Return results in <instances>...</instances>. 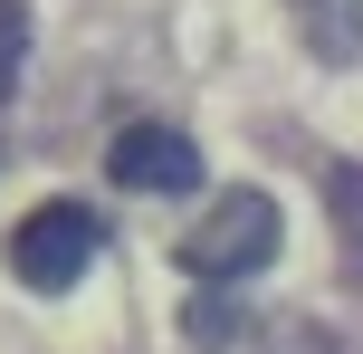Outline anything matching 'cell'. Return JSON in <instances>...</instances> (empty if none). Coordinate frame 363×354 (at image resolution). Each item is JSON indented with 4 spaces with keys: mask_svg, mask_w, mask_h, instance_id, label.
I'll use <instances>...</instances> for the list:
<instances>
[{
    "mask_svg": "<svg viewBox=\"0 0 363 354\" xmlns=\"http://www.w3.org/2000/svg\"><path fill=\"white\" fill-rule=\"evenodd\" d=\"M182 336H191V345H230V336H239L230 287H211V297H191V306H182Z\"/></svg>",
    "mask_w": 363,
    "mask_h": 354,
    "instance_id": "5b68a950",
    "label": "cell"
},
{
    "mask_svg": "<svg viewBox=\"0 0 363 354\" xmlns=\"http://www.w3.org/2000/svg\"><path fill=\"white\" fill-rule=\"evenodd\" d=\"M19 57H29V10H19V0H0V96L19 87Z\"/></svg>",
    "mask_w": 363,
    "mask_h": 354,
    "instance_id": "52a82bcc",
    "label": "cell"
},
{
    "mask_svg": "<svg viewBox=\"0 0 363 354\" xmlns=\"http://www.w3.org/2000/svg\"><path fill=\"white\" fill-rule=\"evenodd\" d=\"M106 172L125 192H201V144L182 125H125L106 144Z\"/></svg>",
    "mask_w": 363,
    "mask_h": 354,
    "instance_id": "3957f363",
    "label": "cell"
},
{
    "mask_svg": "<svg viewBox=\"0 0 363 354\" xmlns=\"http://www.w3.org/2000/svg\"><path fill=\"white\" fill-rule=\"evenodd\" d=\"M325 192H335V221H345V249H354V268H363V163H335V172H325Z\"/></svg>",
    "mask_w": 363,
    "mask_h": 354,
    "instance_id": "8992f818",
    "label": "cell"
},
{
    "mask_svg": "<svg viewBox=\"0 0 363 354\" xmlns=\"http://www.w3.org/2000/svg\"><path fill=\"white\" fill-rule=\"evenodd\" d=\"M296 29L325 67H354L363 57V0H296Z\"/></svg>",
    "mask_w": 363,
    "mask_h": 354,
    "instance_id": "277c9868",
    "label": "cell"
},
{
    "mask_svg": "<svg viewBox=\"0 0 363 354\" xmlns=\"http://www.w3.org/2000/svg\"><path fill=\"white\" fill-rule=\"evenodd\" d=\"M182 268H191L201 287H239V278H258V268L277 259V201L268 192H220L211 211H201L191 230H182V249H172Z\"/></svg>",
    "mask_w": 363,
    "mask_h": 354,
    "instance_id": "6da1fadb",
    "label": "cell"
},
{
    "mask_svg": "<svg viewBox=\"0 0 363 354\" xmlns=\"http://www.w3.org/2000/svg\"><path fill=\"white\" fill-rule=\"evenodd\" d=\"M96 249H106V221H96L86 201H38L29 221L10 230V278L57 297V287H77L96 268Z\"/></svg>",
    "mask_w": 363,
    "mask_h": 354,
    "instance_id": "7a4b0ae2",
    "label": "cell"
}]
</instances>
